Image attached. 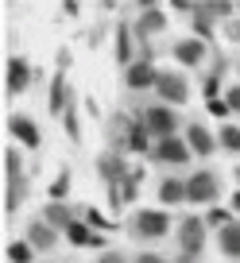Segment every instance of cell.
<instances>
[{
	"mask_svg": "<svg viewBox=\"0 0 240 263\" xmlns=\"http://www.w3.org/2000/svg\"><path fill=\"white\" fill-rule=\"evenodd\" d=\"M143 124H147V132L155 136V140H171L174 132L182 128V120H178V112H174L171 105H151V108H143Z\"/></svg>",
	"mask_w": 240,
	"mask_h": 263,
	"instance_id": "obj_1",
	"label": "cell"
},
{
	"mask_svg": "<svg viewBox=\"0 0 240 263\" xmlns=\"http://www.w3.org/2000/svg\"><path fill=\"white\" fill-rule=\"evenodd\" d=\"M217 194H221V178L213 171H198L186 178V201H194V205H213Z\"/></svg>",
	"mask_w": 240,
	"mask_h": 263,
	"instance_id": "obj_2",
	"label": "cell"
},
{
	"mask_svg": "<svg viewBox=\"0 0 240 263\" xmlns=\"http://www.w3.org/2000/svg\"><path fill=\"white\" fill-rule=\"evenodd\" d=\"M132 232L143 236V240H163L167 232H171V217H167L163 209H136Z\"/></svg>",
	"mask_w": 240,
	"mask_h": 263,
	"instance_id": "obj_3",
	"label": "cell"
},
{
	"mask_svg": "<svg viewBox=\"0 0 240 263\" xmlns=\"http://www.w3.org/2000/svg\"><path fill=\"white\" fill-rule=\"evenodd\" d=\"M155 93L163 97V105H186L190 101V82H186L178 70H159V82H155Z\"/></svg>",
	"mask_w": 240,
	"mask_h": 263,
	"instance_id": "obj_4",
	"label": "cell"
},
{
	"mask_svg": "<svg viewBox=\"0 0 240 263\" xmlns=\"http://www.w3.org/2000/svg\"><path fill=\"white\" fill-rule=\"evenodd\" d=\"M206 217H182L178 221V248H182V255H198L201 248H206Z\"/></svg>",
	"mask_w": 240,
	"mask_h": 263,
	"instance_id": "obj_5",
	"label": "cell"
},
{
	"mask_svg": "<svg viewBox=\"0 0 240 263\" xmlns=\"http://www.w3.org/2000/svg\"><path fill=\"white\" fill-rule=\"evenodd\" d=\"M151 155H155L159 163H167V166H182L186 159L194 155V151H190V143H186V140H178V136H171V140H155V147H151Z\"/></svg>",
	"mask_w": 240,
	"mask_h": 263,
	"instance_id": "obj_6",
	"label": "cell"
},
{
	"mask_svg": "<svg viewBox=\"0 0 240 263\" xmlns=\"http://www.w3.org/2000/svg\"><path fill=\"white\" fill-rule=\"evenodd\" d=\"M8 132L24 143V147H31V151L43 147V136H39V128H35V120H31V116H24V112L8 116Z\"/></svg>",
	"mask_w": 240,
	"mask_h": 263,
	"instance_id": "obj_7",
	"label": "cell"
},
{
	"mask_svg": "<svg viewBox=\"0 0 240 263\" xmlns=\"http://www.w3.org/2000/svg\"><path fill=\"white\" fill-rule=\"evenodd\" d=\"M132 31L140 35V39L163 35V31H167V12H163V8H155V4H151V8H143L140 16H136V27H132Z\"/></svg>",
	"mask_w": 240,
	"mask_h": 263,
	"instance_id": "obj_8",
	"label": "cell"
},
{
	"mask_svg": "<svg viewBox=\"0 0 240 263\" xmlns=\"http://www.w3.org/2000/svg\"><path fill=\"white\" fill-rule=\"evenodd\" d=\"M124 82H128V89H155L159 70L147 62V58H140V62H132V66L124 70Z\"/></svg>",
	"mask_w": 240,
	"mask_h": 263,
	"instance_id": "obj_9",
	"label": "cell"
},
{
	"mask_svg": "<svg viewBox=\"0 0 240 263\" xmlns=\"http://www.w3.org/2000/svg\"><path fill=\"white\" fill-rule=\"evenodd\" d=\"M174 58H178V66H201L206 62V39H198V35L178 39L174 43Z\"/></svg>",
	"mask_w": 240,
	"mask_h": 263,
	"instance_id": "obj_10",
	"label": "cell"
},
{
	"mask_svg": "<svg viewBox=\"0 0 240 263\" xmlns=\"http://www.w3.org/2000/svg\"><path fill=\"white\" fill-rule=\"evenodd\" d=\"M182 140L190 143V151H194L198 159H209V155L217 151V140L209 136L206 124H186V136H182Z\"/></svg>",
	"mask_w": 240,
	"mask_h": 263,
	"instance_id": "obj_11",
	"label": "cell"
},
{
	"mask_svg": "<svg viewBox=\"0 0 240 263\" xmlns=\"http://www.w3.org/2000/svg\"><path fill=\"white\" fill-rule=\"evenodd\" d=\"M27 82H31V62L27 58H8V78H4L8 93H24Z\"/></svg>",
	"mask_w": 240,
	"mask_h": 263,
	"instance_id": "obj_12",
	"label": "cell"
},
{
	"mask_svg": "<svg viewBox=\"0 0 240 263\" xmlns=\"http://www.w3.org/2000/svg\"><path fill=\"white\" fill-rule=\"evenodd\" d=\"M27 244L39 248V252H50V248L58 244V232L50 229L47 221H31V224H27Z\"/></svg>",
	"mask_w": 240,
	"mask_h": 263,
	"instance_id": "obj_13",
	"label": "cell"
},
{
	"mask_svg": "<svg viewBox=\"0 0 240 263\" xmlns=\"http://www.w3.org/2000/svg\"><path fill=\"white\" fill-rule=\"evenodd\" d=\"M186 201V182L182 178H163L159 182V205H182Z\"/></svg>",
	"mask_w": 240,
	"mask_h": 263,
	"instance_id": "obj_14",
	"label": "cell"
},
{
	"mask_svg": "<svg viewBox=\"0 0 240 263\" xmlns=\"http://www.w3.org/2000/svg\"><path fill=\"white\" fill-rule=\"evenodd\" d=\"M217 248L225 252V259H240V221H232L229 229L217 232Z\"/></svg>",
	"mask_w": 240,
	"mask_h": 263,
	"instance_id": "obj_15",
	"label": "cell"
},
{
	"mask_svg": "<svg viewBox=\"0 0 240 263\" xmlns=\"http://www.w3.org/2000/svg\"><path fill=\"white\" fill-rule=\"evenodd\" d=\"M97 174H101L105 182H124V159L113 155V151H108V155H101V159H97Z\"/></svg>",
	"mask_w": 240,
	"mask_h": 263,
	"instance_id": "obj_16",
	"label": "cell"
},
{
	"mask_svg": "<svg viewBox=\"0 0 240 263\" xmlns=\"http://www.w3.org/2000/svg\"><path fill=\"white\" fill-rule=\"evenodd\" d=\"M50 112L66 116V70H58L54 82H50Z\"/></svg>",
	"mask_w": 240,
	"mask_h": 263,
	"instance_id": "obj_17",
	"label": "cell"
},
{
	"mask_svg": "<svg viewBox=\"0 0 240 263\" xmlns=\"http://www.w3.org/2000/svg\"><path fill=\"white\" fill-rule=\"evenodd\" d=\"M43 221H47L50 229H70V224H74V213H70L62 201H50V205L43 209Z\"/></svg>",
	"mask_w": 240,
	"mask_h": 263,
	"instance_id": "obj_18",
	"label": "cell"
},
{
	"mask_svg": "<svg viewBox=\"0 0 240 263\" xmlns=\"http://www.w3.org/2000/svg\"><path fill=\"white\" fill-rule=\"evenodd\" d=\"M4 182H24V155L16 147H4Z\"/></svg>",
	"mask_w": 240,
	"mask_h": 263,
	"instance_id": "obj_19",
	"label": "cell"
},
{
	"mask_svg": "<svg viewBox=\"0 0 240 263\" xmlns=\"http://www.w3.org/2000/svg\"><path fill=\"white\" fill-rule=\"evenodd\" d=\"M128 58H132V27L120 24V27H116V62H120V66H132Z\"/></svg>",
	"mask_w": 240,
	"mask_h": 263,
	"instance_id": "obj_20",
	"label": "cell"
},
{
	"mask_svg": "<svg viewBox=\"0 0 240 263\" xmlns=\"http://www.w3.org/2000/svg\"><path fill=\"white\" fill-rule=\"evenodd\" d=\"M201 12H206L209 20H221V24H229L232 12H236V4H229V0H206V4H201Z\"/></svg>",
	"mask_w": 240,
	"mask_h": 263,
	"instance_id": "obj_21",
	"label": "cell"
},
{
	"mask_svg": "<svg viewBox=\"0 0 240 263\" xmlns=\"http://www.w3.org/2000/svg\"><path fill=\"white\" fill-rule=\"evenodd\" d=\"M217 147L236 151V155H240V128H236V124H221V132H217Z\"/></svg>",
	"mask_w": 240,
	"mask_h": 263,
	"instance_id": "obj_22",
	"label": "cell"
},
{
	"mask_svg": "<svg viewBox=\"0 0 240 263\" xmlns=\"http://www.w3.org/2000/svg\"><path fill=\"white\" fill-rule=\"evenodd\" d=\"M147 136H151V132H147V124H143V120H136L132 128H128V147H132V151H147Z\"/></svg>",
	"mask_w": 240,
	"mask_h": 263,
	"instance_id": "obj_23",
	"label": "cell"
},
{
	"mask_svg": "<svg viewBox=\"0 0 240 263\" xmlns=\"http://www.w3.org/2000/svg\"><path fill=\"white\" fill-rule=\"evenodd\" d=\"M31 255H35V248L27 244V240H12L8 244V259L12 263H31Z\"/></svg>",
	"mask_w": 240,
	"mask_h": 263,
	"instance_id": "obj_24",
	"label": "cell"
},
{
	"mask_svg": "<svg viewBox=\"0 0 240 263\" xmlns=\"http://www.w3.org/2000/svg\"><path fill=\"white\" fill-rule=\"evenodd\" d=\"M206 224H209V229H217V232H221V229H229V224H232V209H209Z\"/></svg>",
	"mask_w": 240,
	"mask_h": 263,
	"instance_id": "obj_25",
	"label": "cell"
},
{
	"mask_svg": "<svg viewBox=\"0 0 240 263\" xmlns=\"http://www.w3.org/2000/svg\"><path fill=\"white\" fill-rule=\"evenodd\" d=\"M24 194H27V190H24V182H8V194H4V209L12 213V209H16L20 201H24Z\"/></svg>",
	"mask_w": 240,
	"mask_h": 263,
	"instance_id": "obj_26",
	"label": "cell"
},
{
	"mask_svg": "<svg viewBox=\"0 0 240 263\" xmlns=\"http://www.w3.org/2000/svg\"><path fill=\"white\" fill-rule=\"evenodd\" d=\"M66 190H70V171H58V178L50 182V197H54V201H62V197H66Z\"/></svg>",
	"mask_w": 240,
	"mask_h": 263,
	"instance_id": "obj_27",
	"label": "cell"
},
{
	"mask_svg": "<svg viewBox=\"0 0 240 263\" xmlns=\"http://www.w3.org/2000/svg\"><path fill=\"white\" fill-rule=\"evenodd\" d=\"M66 236L74 240V244H97V240H93L89 232H85V224H82V221H74V224H70V229H66Z\"/></svg>",
	"mask_w": 240,
	"mask_h": 263,
	"instance_id": "obj_28",
	"label": "cell"
},
{
	"mask_svg": "<svg viewBox=\"0 0 240 263\" xmlns=\"http://www.w3.org/2000/svg\"><path fill=\"white\" fill-rule=\"evenodd\" d=\"M97 263H132L124 252H116V248H101V255H97Z\"/></svg>",
	"mask_w": 240,
	"mask_h": 263,
	"instance_id": "obj_29",
	"label": "cell"
},
{
	"mask_svg": "<svg viewBox=\"0 0 240 263\" xmlns=\"http://www.w3.org/2000/svg\"><path fill=\"white\" fill-rule=\"evenodd\" d=\"M136 197V174H124V182H120V201H132Z\"/></svg>",
	"mask_w": 240,
	"mask_h": 263,
	"instance_id": "obj_30",
	"label": "cell"
},
{
	"mask_svg": "<svg viewBox=\"0 0 240 263\" xmlns=\"http://www.w3.org/2000/svg\"><path fill=\"white\" fill-rule=\"evenodd\" d=\"M62 124H66V136H70V140H82V132H78V116H74V108H70V112L62 116Z\"/></svg>",
	"mask_w": 240,
	"mask_h": 263,
	"instance_id": "obj_31",
	"label": "cell"
},
{
	"mask_svg": "<svg viewBox=\"0 0 240 263\" xmlns=\"http://www.w3.org/2000/svg\"><path fill=\"white\" fill-rule=\"evenodd\" d=\"M225 39H229V43H240V20H229V24H225Z\"/></svg>",
	"mask_w": 240,
	"mask_h": 263,
	"instance_id": "obj_32",
	"label": "cell"
},
{
	"mask_svg": "<svg viewBox=\"0 0 240 263\" xmlns=\"http://www.w3.org/2000/svg\"><path fill=\"white\" fill-rule=\"evenodd\" d=\"M225 101H229V108H232V112H240V85H232V89L225 93Z\"/></svg>",
	"mask_w": 240,
	"mask_h": 263,
	"instance_id": "obj_33",
	"label": "cell"
},
{
	"mask_svg": "<svg viewBox=\"0 0 240 263\" xmlns=\"http://www.w3.org/2000/svg\"><path fill=\"white\" fill-rule=\"evenodd\" d=\"M132 263H167V259H163L159 252H140V255H136Z\"/></svg>",
	"mask_w": 240,
	"mask_h": 263,
	"instance_id": "obj_34",
	"label": "cell"
},
{
	"mask_svg": "<svg viewBox=\"0 0 240 263\" xmlns=\"http://www.w3.org/2000/svg\"><path fill=\"white\" fill-rule=\"evenodd\" d=\"M209 112H213V116H225V112H232V108H229V101H209Z\"/></svg>",
	"mask_w": 240,
	"mask_h": 263,
	"instance_id": "obj_35",
	"label": "cell"
},
{
	"mask_svg": "<svg viewBox=\"0 0 240 263\" xmlns=\"http://www.w3.org/2000/svg\"><path fill=\"white\" fill-rule=\"evenodd\" d=\"M232 213H240V190L232 194Z\"/></svg>",
	"mask_w": 240,
	"mask_h": 263,
	"instance_id": "obj_36",
	"label": "cell"
},
{
	"mask_svg": "<svg viewBox=\"0 0 240 263\" xmlns=\"http://www.w3.org/2000/svg\"><path fill=\"white\" fill-rule=\"evenodd\" d=\"M236 12H240V0H236Z\"/></svg>",
	"mask_w": 240,
	"mask_h": 263,
	"instance_id": "obj_37",
	"label": "cell"
},
{
	"mask_svg": "<svg viewBox=\"0 0 240 263\" xmlns=\"http://www.w3.org/2000/svg\"><path fill=\"white\" fill-rule=\"evenodd\" d=\"M236 178H240V166H236Z\"/></svg>",
	"mask_w": 240,
	"mask_h": 263,
	"instance_id": "obj_38",
	"label": "cell"
}]
</instances>
